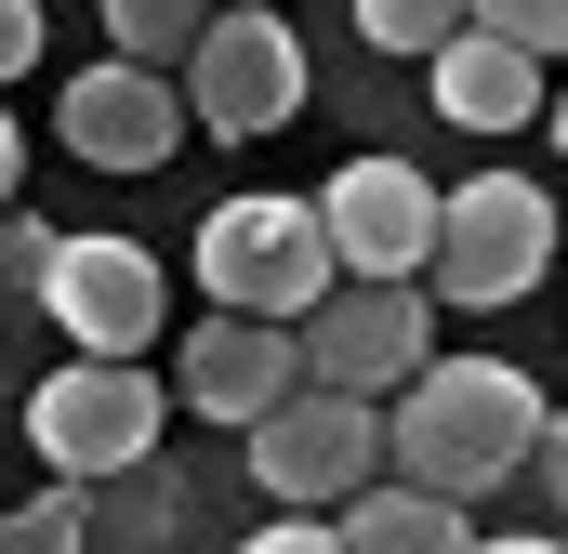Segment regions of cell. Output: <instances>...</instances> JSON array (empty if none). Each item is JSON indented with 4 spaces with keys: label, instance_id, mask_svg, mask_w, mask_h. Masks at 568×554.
Instances as JSON below:
<instances>
[{
    "label": "cell",
    "instance_id": "cell-1",
    "mask_svg": "<svg viewBox=\"0 0 568 554\" xmlns=\"http://www.w3.org/2000/svg\"><path fill=\"white\" fill-rule=\"evenodd\" d=\"M542 435H556V410H542V383L516 357H436L397 397V475L436 489V502H476L516 462H542Z\"/></svg>",
    "mask_w": 568,
    "mask_h": 554
},
{
    "label": "cell",
    "instance_id": "cell-2",
    "mask_svg": "<svg viewBox=\"0 0 568 554\" xmlns=\"http://www.w3.org/2000/svg\"><path fill=\"white\" fill-rule=\"evenodd\" d=\"M199 290H212V317L317 330L331 290H344L331 212H317V198H212V225H199Z\"/></svg>",
    "mask_w": 568,
    "mask_h": 554
},
{
    "label": "cell",
    "instance_id": "cell-3",
    "mask_svg": "<svg viewBox=\"0 0 568 554\" xmlns=\"http://www.w3.org/2000/svg\"><path fill=\"white\" fill-rule=\"evenodd\" d=\"M317 212H331L344 290H410V277H436V238H449V185H424L410 158L357 145V158L317 185Z\"/></svg>",
    "mask_w": 568,
    "mask_h": 554
},
{
    "label": "cell",
    "instance_id": "cell-4",
    "mask_svg": "<svg viewBox=\"0 0 568 554\" xmlns=\"http://www.w3.org/2000/svg\"><path fill=\"white\" fill-rule=\"evenodd\" d=\"M252 475H265V502H371L384 475H397V410H371V397H331V383H304L265 435H252Z\"/></svg>",
    "mask_w": 568,
    "mask_h": 554
},
{
    "label": "cell",
    "instance_id": "cell-5",
    "mask_svg": "<svg viewBox=\"0 0 568 554\" xmlns=\"http://www.w3.org/2000/svg\"><path fill=\"white\" fill-rule=\"evenodd\" d=\"M556 265V198L529 172H476L449 185V238H436V304H516Z\"/></svg>",
    "mask_w": 568,
    "mask_h": 554
},
{
    "label": "cell",
    "instance_id": "cell-6",
    "mask_svg": "<svg viewBox=\"0 0 568 554\" xmlns=\"http://www.w3.org/2000/svg\"><path fill=\"white\" fill-rule=\"evenodd\" d=\"M159 252L133 238H53V265H40V317L80 343V357H106V370H145V343H159Z\"/></svg>",
    "mask_w": 568,
    "mask_h": 554
},
{
    "label": "cell",
    "instance_id": "cell-7",
    "mask_svg": "<svg viewBox=\"0 0 568 554\" xmlns=\"http://www.w3.org/2000/svg\"><path fill=\"white\" fill-rule=\"evenodd\" d=\"M159 383L145 370H106V357H67L40 397H27V435H40V462L53 475H133L145 449H159Z\"/></svg>",
    "mask_w": 568,
    "mask_h": 554
},
{
    "label": "cell",
    "instance_id": "cell-8",
    "mask_svg": "<svg viewBox=\"0 0 568 554\" xmlns=\"http://www.w3.org/2000/svg\"><path fill=\"white\" fill-rule=\"evenodd\" d=\"M304 370H317L331 397L397 410V397L436 370V290H331V317L304 330Z\"/></svg>",
    "mask_w": 568,
    "mask_h": 554
},
{
    "label": "cell",
    "instance_id": "cell-9",
    "mask_svg": "<svg viewBox=\"0 0 568 554\" xmlns=\"http://www.w3.org/2000/svg\"><path fill=\"white\" fill-rule=\"evenodd\" d=\"M185 106H199V133H291L304 120V40H291L278 13H212V40H199V66H185Z\"/></svg>",
    "mask_w": 568,
    "mask_h": 554
},
{
    "label": "cell",
    "instance_id": "cell-10",
    "mask_svg": "<svg viewBox=\"0 0 568 554\" xmlns=\"http://www.w3.org/2000/svg\"><path fill=\"white\" fill-rule=\"evenodd\" d=\"M304 383H317L304 370V330H265V317H199L185 357H172V397L199 422H239V435H265Z\"/></svg>",
    "mask_w": 568,
    "mask_h": 554
},
{
    "label": "cell",
    "instance_id": "cell-11",
    "mask_svg": "<svg viewBox=\"0 0 568 554\" xmlns=\"http://www.w3.org/2000/svg\"><path fill=\"white\" fill-rule=\"evenodd\" d=\"M185 80H145V66H80L67 93H53V133H67V158H93V172H159L172 145H185Z\"/></svg>",
    "mask_w": 568,
    "mask_h": 554
},
{
    "label": "cell",
    "instance_id": "cell-12",
    "mask_svg": "<svg viewBox=\"0 0 568 554\" xmlns=\"http://www.w3.org/2000/svg\"><path fill=\"white\" fill-rule=\"evenodd\" d=\"M436 120H463V133H516V120H556V93H542L529 53H503L489 27H463V53H436Z\"/></svg>",
    "mask_w": 568,
    "mask_h": 554
},
{
    "label": "cell",
    "instance_id": "cell-13",
    "mask_svg": "<svg viewBox=\"0 0 568 554\" xmlns=\"http://www.w3.org/2000/svg\"><path fill=\"white\" fill-rule=\"evenodd\" d=\"M331 529H344V554H476L463 502H436V489H410V475H384V489L344 502Z\"/></svg>",
    "mask_w": 568,
    "mask_h": 554
},
{
    "label": "cell",
    "instance_id": "cell-14",
    "mask_svg": "<svg viewBox=\"0 0 568 554\" xmlns=\"http://www.w3.org/2000/svg\"><path fill=\"white\" fill-rule=\"evenodd\" d=\"M106 40H120V66H145V80H172V66H199L212 13H199V0H106Z\"/></svg>",
    "mask_w": 568,
    "mask_h": 554
},
{
    "label": "cell",
    "instance_id": "cell-15",
    "mask_svg": "<svg viewBox=\"0 0 568 554\" xmlns=\"http://www.w3.org/2000/svg\"><path fill=\"white\" fill-rule=\"evenodd\" d=\"M463 27H476V13H449V0H357V40H371V53H463Z\"/></svg>",
    "mask_w": 568,
    "mask_h": 554
},
{
    "label": "cell",
    "instance_id": "cell-16",
    "mask_svg": "<svg viewBox=\"0 0 568 554\" xmlns=\"http://www.w3.org/2000/svg\"><path fill=\"white\" fill-rule=\"evenodd\" d=\"M476 27H489L503 53H529V66L568 53V0H476Z\"/></svg>",
    "mask_w": 568,
    "mask_h": 554
},
{
    "label": "cell",
    "instance_id": "cell-17",
    "mask_svg": "<svg viewBox=\"0 0 568 554\" xmlns=\"http://www.w3.org/2000/svg\"><path fill=\"white\" fill-rule=\"evenodd\" d=\"M239 554H344V529L331 515H278V529H252Z\"/></svg>",
    "mask_w": 568,
    "mask_h": 554
},
{
    "label": "cell",
    "instance_id": "cell-18",
    "mask_svg": "<svg viewBox=\"0 0 568 554\" xmlns=\"http://www.w3.org/2000/svg\"><path fill=\"white\" fill-rule=\"evenodd\" d=\"M542 489H556V515H568V410H556V435H542Z\"/></svg>",
    "mask_w": 568,
    "mask_h": 554
},
{
    "label": "cell",
    "instance_id": "cell-19",
    "mask_svg": "<svg viewBox=\"0 0 568 554\" xmlns=\"http://www.w3.org/2000/svg\"><path fill=\"white\" fill-rule=\"evenodd\" d=\"M476 554H568V542H542V529H503V542H476Z\"/></svg>",
    "mask_w": 568,
    "mask_h": 554
},
{
    "label": "cell",
    "instance_id": "cell-20",
    "mask_svg": "<svg viewBox=\"0 0 568 554\" xmlns=\"http://www.w3.org/2000/svg\"><path fill=\"white\" fill-rule=\"evenodd\" d=\"M556 145H568V93H556Z\"/></svg>",
    "mask_w": 568,
    "mask_h": 554
}]
</instances>
